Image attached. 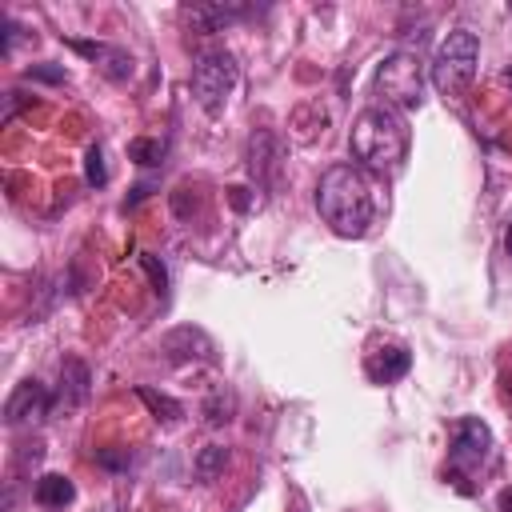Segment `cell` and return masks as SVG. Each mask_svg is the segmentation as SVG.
<instances>
[{"instance_id":"6da1fadb","label":"cell","mask_w":512,"mask_h":512,"mask_svg":"<svg viewBox=\"0 0 512 512\" xmlns=\"http://www.w3.org/2000/svg\"><path fill=\"white\" fill-rule=\"evenodd\" d=\"M316 212L336 236L360 240L376 220V196H372L368 172L356 164L324 168V176L316 184Z\"/></svg>"},{"instance_id":"7a4b0ae2","label":"cell","mask_w":512,"mask_h":512,"mask_svg":"<svg viewBox=\"0 0 512 512\" xmlns=\"http://www.w3.org/2000/svg\"><path fill=\"white\" fill-rule=\"evenodd\" d=\"M348 148L364 172H396L408 156V120L388 104H368L352 120Z\"/></svg>"},{"instance_id":"3957f363","label":"cell","mask_w":512,"mask_h":512,"mask_svg":"<svg viewBox=\"0 0 512 512\" xmlns=\"http://www.w3.org/2000/svg\"><path fill=\"white\" fill-rule=\"evenodd\" d=\"M476 64H480V40L476 32L468 28H452L440 48H436V60H432V88L440 96H460L472 76H476Z\"/></svg>"},{"instance_id":"277c9868","label":"cell","mask_w":512,"mask_h":512,"mask_svg":"<svg viewBox=\"0 0 512 512\" xmlns=\"http://www.w3.org/2000/svg\"><path fill=\"white\" fill-rule=\"evenodd\" d=\"M236 56L228 48H204L192 60V96L208 116H220L228 104V92L236 88Z\"/></svg>"},{"instance_id":"5b68a950","label":"cell","mask_w":512,"mask_h":512,"mask_svg":"<svg viewBox=\"0 0 512 512\" xmlns=\"http://www.w3.org/2000/svg\"><path fill=\"white\" fill-rule=\"evenodd\" d=\"M492 456V428L480 416H460L452 424V444H448V476L468 492V476L484 468V460Z\"/></svg>"},{"instance_id":"8992f818","label":"cell","mask_w":512,"mask_h":512,"mask_svg":"<svg viewBox=\"0 0 512 512\" xmlns=\"http://www.w3.org/2000/svg\"><path fill=\"white\" fill-rule=\"evenodd\" d=\"M376 92L388 108H420L424 100V72L416 52H392L376 68Z\"/></svg>"},{"instance_id":"52a82bcc","label":"cell","mask_w":512,"mask_h":512,"mask_svg":"<svg viewBox=\"0 0 512 512\" xmlns=\"http://www.w3.org/2000/svg\"><path fill=\"white\" fill-rule=\"evenodd\" d=\"M48 408H52V396H48V388L40 384V380H20L16 388H12V396L4 400V424H32V420H40V416H48Z\"/></svg>"},{"instance_id":"ba28073f","label":"cell","mask_w":512,"mask_h":512,"mask_svg":"<svg viewBox=\"0 0 512 512\" xmlns=\"http://www.w3.org/2000/svg\"><path fill=\"white\" fill-rule=\"evenodd\" d=\"M72 52H80L84 60H92L108 80H128L132 68H136L132 52H124L116 44H104V40H72Z\"/></svg>"},{"instance_id":"9c48e42d","label":"cell","mask_w":512,"mask_h":512,"mask_svg":"<svg viewBox=\"0 0 512 512\" xmlns=\"http://www.w3.org/2000/svg\"><path fill=\"white\" fill-rule=\"evenodd\" d=\"M408 368H412V352L404 344H384L364 356V376L372 384H392V380L408 376Z\"/></svg>"},{"instance_id":"30bf717a","label":"cell","mask_w":512,"mask_h":512,"mask_svg":"<svg viewBox=\"0 0 512 512\" xmlns=\"http://www.w3.org/2000/svg\"><path fill=\"white\" fill-rule=\"evenodd\" d=\"M32 500H36V508H44V512H64V508L76 500V484H72L64 472H44V476L36 480V488H32Z\"/></svg>"},{"instance_id":"8fae6325","label":"cell","mask_w":512,"mask_h":512,"mask_svg":"<svg viewBox=\"0 0 512 512\" xmlns=\"http://www.w3.org/2000/svg\"><path fill=\"white\" fill-rule=\"evenodd\" d=\"M244 12L248 8H240V4H192V8H184V20L192 32H220L232 20H240Z\"/></svg>"},{"instance_id":"7c38bea8","label":"cell","mask_w":512,"mask_h":512,"mask_svg":"<svg viewBox=\"0 0 512 512\" xmlns=\"http://www.w3.org/2000/svg\"><path fill=\"white\" fill-rule=\"evenodd\" d=\"M84 400H88V364L76 360V356H68V360L60 364V392H56V404H60V408H76V404H84Z\"/></svg>"},{"instance_id":"4fadbf2b","label":"cell","mask_w":512,"mask_h":512,"mask_svg":"<svg viewBox=\"0 0 512 512\" xmlns=\"http://www.w3.org/2000/svg\"><path fill=\"white\" fill-rule=\"evenodd\" d=\"M268 148H272V136H268V132H252V140H248V168H252V176H256L264 188H268V168H272Z\"/></svg>"},{"instance_id":"5bb4252c","label":"cell","mask_w":512,"mask_h":512,"mask_svg":"<svg viewBox=\"0 0 512 512\" xmlns=\"http://www.w3.org/2000/svg\"><path fill=\"white\" fill-rule=\"evenodd\" d=\"M136 396H140V400L152 408V416H156V420H164V424H176V420L184 416V408H180L172 396L156 392V388H144V384H140V388H136Z\"/></svg>"},{"instance_id":"9a60e30c","label":"cell","mask_w":512,"mask_h":512,"mask_svg":"<svg viewBox=\"0 0 512 512\" xmlns=\"http://www.w3.org/2000/svg\"><path fill=\"white\" fill-rule=\"evenodd\" d=\"M164 152H168V144H164V140H148V136H140V140L128 144V156H132L136 164H144V168L164 164Z\"/></svg>"},{"instance_id":"2e32d148","label":"cell","mask_w":512,"mask_h":512,"mask_svg":"<svg viewBox=\"0 0 512 512\" xmlns=\"http://www.w3.org/2000/svg\"><path fill=\"white\" fill-rule=\"evenodd\" d=\"M232 392H224V388H216L212 396H208V404H204V416H208V424H228L232 420Z\"/></svg>"},{"instance_id":"e0dca14e","label":"cell","mask_w":512,"mask_h":512,"mask_svg":"<svg viewBox=\"0 0 512 512\" xmlns=\"http://www.w3.org/2000/svg\"><path fill=\"white\" fill-rule=\"evenodd\" d=\"M224 464H228V452H224L220 444H208V448H200V456H196V472H200V480H212Z\"/></svg>"},{"instance_id":"ac0fdd59","label":"cell","mask_w":512,"mask_h":512,"mask_svg":"<svg viewBox=\"0 0 512 512\" xmlns=\"http://www.w3.org/2000/svg\"><path fill=\"white\" fill-rule=\"evenodd\" d=\"M84 176H88L92 188H100V184L108 180V172H104V148H100V144L88 148V156H84Z\"/></svg>"},{"instance_id":"d6986e66","label":"cell","mask_w":512,"mask_h":512,"mask_svg":"<svg viewBox=\"0 0 512 512\" xmlns=\"http://www.w3.org/2000/svg\"><path fill=\"white\" fill-rule=\"evenodd\" d=\"M140 264H144V272L152 276V288L164 296V292H168V272H164V264H160L152 252H140Z\"/></svg>"},{"instance_id":"ffe728a7","label":"cell","mask_w":512,"mask_h":512,"mask_svg":"<svg viewBox=\"0 0 512 512\" xmlns=\"http://www.w3.org/2000/svg\"><path fill=\"white\" fill-rule=\"evenodd\" d=\"M28 80H48V84H60V80H64V68H48V64H32V68H28Z\"/></svg>"},{"instance_id":"44dd1931","label":"cell","mask_w":512,"mask_h":512,"mask_svg":"<svg viewBox=\"0 0 512 512\" xmlns=\"http://www.w3.org/2000/svg\"><path fill=\"white\" fill-rule=\"evenodd\" d=\"M96 460H100V464H104V468H124V464H128V460H132V456H128V452H116V456H112V452H100V456H96Z\"/></svg>"},{"instance_id":"7402d4cb","label":"cell","mask_w":512,"mask_h":512,"mask_svg":"<svg viewBox=\"0 0 512 512\" xmlns=\"http://www.w3.org/2000/svg\"><path fill=\"white\" fill-rule=\"evenodd\" d=\"M244 192H248V188H228V200H232V204H236L240 212L248 208V196H244Z\"/></svg>"},{"instance_id":"603a6c76","label":"cell","mask_w":512,"mask_h":512,"mask_svg":"<svg viewBox=\"0 0 512 512\" xmlns=\"http://www.w3.org/2000/svg\"><path fill=\"white\" fill-rule=\"evenodd\" d=\"M496 508H500V512H512V488H500V496H496Z\"/></svg>"},{"instance_id":"cb8c5ba5","label":"cell","mask_w":512,"mask_h":512,"mask_svg":"<svg viewBox=\"0 0 512 512\" xmlns=\"http://www.w3.org/2000/svg\"><path fill=\"white\" fill-rule=\"evenodd\" d=\"M504 248H508V256H512V224H508V236H504Z\"/></svg>"},{"instance_id":"d4e9b609","label":"cell","mask_w":512,"mask_h":512,"mask_svg":"<svg viewBox=\"0 0 512 512\" xmlns=\"http://www.w3.org/2000/svg\"><path fill=\"white\" fill-rule=\"evenodd\" d=\"M504 84H508V88H512V68H508V72H504Z\"/></svg>"},{"instance_id":"484cf974","label":"cell","mask_w":512,"mask_h":512,"mask_svg":"<svg viewBox=\"0 0 512 512\" xmlns=\"http://www.w3.org/2000/svg\"><path fill=\"white\" fill-rule=\"evenodd\" d=\"M508 12H512V4H508Z\"/></svg>"}]
</instances>
